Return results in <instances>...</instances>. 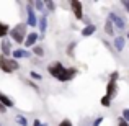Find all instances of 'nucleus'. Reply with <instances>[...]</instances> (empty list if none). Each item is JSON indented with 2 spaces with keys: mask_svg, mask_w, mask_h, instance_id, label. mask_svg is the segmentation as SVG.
Listing matches in <instances>:
<instances>
[{
  "mask_svg": "<svg viewBox=\"0 0 129 126\" xmlns=\"http://www.w3.org/2000/svg\"><path fill=\"white\" fill-rule=\"evenodd\" d=\"M0 70L5 74H12L13 69L12 66H10V59H7V57H3L2 54H0Z\"/></svg>",
  "mask_w": 129,
  "mask_h": 126,
  "instance_id": "f8f14e48",
  "label": "nucleus"
},
{
  "mask_svg": "<svg viewBox=\"0 0 129 126\" xmlns=\"http://www.w3.org/2000/svg\"><path fill=\"white\" fill-rule=\"evenodd\" d=\"M33 126H43V123H41V120H38V118H36V120L33 121Z\"/></svg>",
  "mask_w": 129,
  "mask_h": 126,
  "instance_id": "2f4dec72",
  "label": "nucleus"
},
{
  "mask_svg": "<svg viewBox=\"0 0 129 126\" xmlns=\"http://www.w3.org/2000/svg\"><path fill=\"white\" fill-rule=\"evenodd\" d=\"M29 77H31L33 80H36V82H41L43 80V74L36 72V70H31V72H29Z\"/></svg>",
  "mask_w": 129,
  "mask_h": 126,
  "instance_id": "412c9836",
  "label": "nucleus"
},
{
  "mask_svg": "<svg viewBox=\"0 0 129 126\" xmlns=\"http://www.w3.org/2000/svg\"><path fill=\"white\" fill-rule=\"evenodd\" d=\"M26 84H28V85H31V87H33V88H35V90H36V92H39V87H38V85H36L35 82H33V80H26Z\"/></svg>",
  "mask_w": 129,
  "mask_h": 126,
  "instance_id": "cd10ccee",
  "label": "nucleus"
},
{
  "mask_svg": "<svg viewBox=\"0 0 129 126\" xmlns=\"http://www.w3.org/2000/svg\"><path fill=\"white\" fill-rule=\"evenodd\" d=\"M43 126H47V123H43Z\"/></svg>",
  "mask_w": 129,
  "mask_h": 126,
  "instance_id": "473e14b6",
  "label": "nucleus"
},
{
  "mask_svg": "<svg viewBox=\"0 0 129 126\" xmlns=\"http://www.w3.org/2000/svg\"><path fill=\"white\" fill-rule=\"evenodd\" d=\"M124 46H126V38L124 36H114L113 38V47L116 53H123Z\"/></svg>",
  "mask_w": 129,
  "mask_h": 126,
  "instance_id": "9d476101",
  "label": "nucleus"
},
{
  "mask_svg": "<svg viewBox=\"0 0 129 126\" xmlns=\"http://www.w3.org/2000/svg\"><path fill=\"white\" fill-rule=\"evenodd\" d=\"M0 51H2V56L10 59V56L13 54V47H12V41L10 39H2L0 41Z\"/></svg>",
  "mask_w": 129,
  "mask_h": 126,
  "instance_id": "423d86ee",
  "label": "nucleus"
},
{
  "mask_svg": "<svg viewBox=\"0 0 129 126\" xmlns=\"http://www.w3.org/2000/svg\"><path fill=\"white\" fill-rule=\"evenodd\" d=\"M38 26H39V39H43L44 35H46V30H47V15L46 13L38 16Z\"/></svg>",
  "mask_w": 129,
  "mask_h": 126,
  "instance_id": "0eeeda50",
  "label": "nucleus"
},
{
  "mask_svg": "<svg viewBox=\"0 0 129 126\" xmlns=\"http://www.w3.org/2000/svg\"><path fill=\"white\" fill-rule=\"evenodd\" d=\"M59 126H74V123H72L70 120H67V118H66V120H62V121L59 123Z\"/></svg>",
  "mask_w": 129,
  "mask_h": 126,
  "instance_id": "a878e982",
  "label": "nucleus"
},
{
  "mask_svg": "<svg viewBox=\"0 0 129 126\" xmlns=\"http://www.w3.org/2000/svg\"><path fill=\"white\" fill-rule=\"evenodd\" d=\"M47 72L52 79L59 82H70L74 77H77L79 69L77 67H66L60 61H52L47 64Z\"/></svg>",
  "mask_w": 129,
  "mask_h": 126,
  "instance_id": "f257e3e1",
  "label": "nucleus"
},
{
  "mask_svg": "<svg viewBox=\"0 0 129 126\" xmlns=\"http://www.w3.org/2000/svg\"><path fill=\"white\" fill-rule=\"evenodd\" d=\"M15 123H18L20 126H28V118L23 116V115H15Z\"/></svg>",
  "mask_w": 129,
  "mask_h": 126,
  "instance_id": "f3484780",
  "label": "nucleus"
},
{
  "mask_svg": "<svg viewBox=\"0 0 129 126\" xmlns=\"http://www.w3.org/2000/svg\"><path fill=\"white\" fill-rule=\"evenodd\" d=\"M46 12H56V2L52 0H46Z\"/></svg>",
  "mask_w": 129,
  "mask_h": 126,
  "instance_id": "aec40b11",
  "label": "nucleus"
},
{
  "mask_svg": "<svg viewBox=\"0 0 129 126\" xmlns=\"http://www.w3.org/2000/svg\"><path fill=\"white\" fill-rule=\"evenodd\" d=\"M77 43H70L69 47H67V54H69V57H74V49H75Z\"/></svg>",
  "mask_w": 129,
  "mask_h": 126,
  "instance_id": "5701e85b",
  "label": "nucleus"
},
{
  "mask_svg": "<svg viewBox=\"0 0 129 126\" xmlns=\"http://www.w3.org/2000/svg\"><path fill=\"white\" fill-rule=\"evenodd\" d=\"M126 38H129V33H127V35H126Z\"/></svg>",
  "mask_w": 129,
  "mask_h": 126,
  "instance_id": "72a5a7b5",
  "label": "nucleus"
},
{
  "mask_svg": "<svg viewBox=\"0 0 129 126\" xmlns=\"http://www.w3.org/2000/svg\"><path fill=\"white\" fill-rule=\"evenodd\" d=\"M33 7H35L36 12H44V10H46V3H44L43 0H36V2H33Z\"/></svg>",
  "mask_w": 129,
  "mask_h": 126,
  "instance_id": "a211bd4d",
  "label": "nucleus"
},
{
  "mask_svg": "<svg viewBox=\"0 0 129 126\" xmlns=\"http://www.w3.org/2000/svg\"><path fill=\"white\" fill-rule=\"evenodd\" d=\"M108 20H110V21L113 23L119 31H123V30L126 28V20H124L123 16H119L116 12H110V13H108Z\"/></svg>",
  "mask_w": 129,
  "mask_h": 126,
  "instance_id": "20e7f679",
  "label": "nucleus"
},
{
  "mask_svg": "<svg viewBox=\"0 0 129 126\" xmlns=\"http://www.w3.org/2000/svg\"><path fill=\"white\" fill-rule=\"evenodd\" d=\"M7 110H8V108H7V107H3V105H2V102H0V113H7Z\"/></svg>",
  "mask_w": 129,
  "mask_h": 126,
  "instance_id": "7c9ffc66",
  "label": "nucleus"
},
{
  "mask_svg": "<svg viewBox=\"0 0 129 126\" xmlns=\"http://www.w3.org/2000/svg\"><path fill=\"white\" fill-rule=\"evenodd\" d=\"M26 36H28L26 35V23H18L10 30V38L16 44H25Z\"/></svg>",
  "mask_w": 129,
  "mask_h": 126,
  "instance_id": "f03ea898",
  "label": "nucleus"
},
{
  "mask_svg": "<svg viewBox=\"0 0 129 126\" xmlns=\"http://www.w3.org/2000/svg\"><path fill=\"white\" fill-rule=\"evenodd\" d=\"M10 30H12V28H10L7 23L0 21V41H2V39H5L7 35H10Z\"/></svg>",
  "mask_w": 129,
  "mask_h": 126,
  "instance_id": "2eb2a0df",
  "label": "nucleus"
},
{
  "mask_svg": "<svg viewBox=\"0 0 129 126\" xmlns=\"http://www.w3.org/2000/svg\"><path fill=\"white\" fill-rule=\"evenodd\" d=\"M100 103H101V107H105V108H110V107H111V98H108L106 95H105V97H101Z\"/></svg>",
  "mask_w": 129,
  "mask_h": 126,
  "instance_id": "4be33fe9",
  "label": "nucleus"
},
{
  "mask_svg": "<svg viewBox=\"0 0 129 126\" xmlns=\"http://www.w3.org/2000/svg\"><path fill=\"white\" fill-rule=\"evenodd\" d=\"M26 26H38V16H36L33 2L26 3Z\"/></svg>",
  "mask_w": 129,
  "mask_h": 126,
  "instance_id": "7ed1b4c3",
  "label": "nucleus"
},
{
  "mask_svg": "<svg viewBox=\"0 0 129 126\" xmlns=\"http://www.w3.org/2000/svg\"><path fill=\"white\" fill-rule=\"evenodd\" d=\"M31 51L28 49H23V47H16V49H13V59L18 61V59H28V57H31Z\"/></svg>",
  "mask_w": 129,
  "mask_h": 126,
  "instance_id": "6e6552de",
  "label": "nucleus"
},
{
  "mask_svg": "<svg viewBox=\"0 0 129 126\" xmlns=\"http://www.w3.org/2000/svg\"><path fill=\"white\" fill-rule=\"evenodd\" d=\"M103 120H105L103 116H96V118L93 120V123H91V126H100L101 123H103Z\"/></svg>",
  "mask_w": 129,
  "mask_h": 126,
  "instance_id": "393cba45",
  "label": "nucleus"
},
{
  "mask_svg": "<svg viewBox=\"0 0 129 126\" xmlns=\"http://www.w3.org/2000/svg\"><path fill=\"white\" fill-rule=\"evenodd\" d=\"M0 102H2V105L3 107H7V108H13L15 107V103H13V100L8 97V95H5L2 90H0Z\"/></svg>",
  "mask_w": 129,
  "mask_h": 126,
  "instance_id": "4468645a",
  "label": "nucleus"
},
{
  "mask_svg": "<svg viewBox=\"0 0 129 126\" xmlns=\"http://www.w3.org/2000/svg\"><path fill=\"white\" fill-rule=\"evenodd\" d=\"M105 31H106V35L108 36H114V25L113 23L110 21V20H106V21H105Z\"/></svg>",
  "mask_w": 129,
  "mask_h": 126,
  "instance_id": "dca6fc26",
  "label": "nucleus"
},
{
  "mask_svg": "<svg viewBox=\"0 0 129 126\" xmlns=\"http://www.w3.org/2000/svg\"><path fill=\"white\" fill-rule=\"evenodd\" d=\"M118 77H119V72H118V70H114V72H111L110 80H116V82H118Z\"/></svg>",
  "mask_w": 129,
  "mask_h": 126,
  "instance_id": "bb28decb",
  "label": "nucleus"
},
{
  "mask_svg": "<svg viewBox=\"0 0 129 126\" xmlns=\"http://www.w3.org/2000/svg\"><path fill=\"white\" fill-rule=\"evenodd\" d=\"M116 93H118V82L116 80H108V84H106V97L108 98H111L113 100L114 97H116Z\"/></svg>",
  "mask_w": 129,
  "mask_h": 126,
  "instance_id": "1a4fd4ad",
  "label": "nucleus"
},
{
  "mask_svg": "<svg viewBox=\"0 0 129 126\" xmlns=\"http://www.w3.org/2000/svg\"><path fill=\"white\" fill-rule=\"evenodd\" d=\"M123 7L126 8V12L129 13V0H124V2H123Z\"/></svg>",
  "mask_w": 129,
  "mask_h": 126,
  "instance_id": "c756f323",
  "label": "nucleus"
},
{
  "mask_svg": "<svg viewBox=\"0 0 129 126\" xmlns=\"http://www.w3.org/2000/svg\"><path fill=\"white\" fill-rule=\"evenodd\" d=\"M95 33H96V25H91V23H88L87 26H83V28H82L80 35H82V38H88V36H93Z\"/></svg>",
  "mask_w": 129,
  "mask_h": 126,
  "instance_id": "ddd939ff",
  "label": "nucleus"
},
{
  "mask_svg": "<svg viewBox=\"0 0 129 126\" xmlns=\"http://www.w3.org/2000/svg\"><path fill=\"white\" fill-rule=\"evenodd\" d=\"M70 10L74 12V16H75L77 20L83 18V5H82V2H79V0H72V2H70Z\"/></svg>",
  "mask_w": 129,
  "mask_h": 126,
  "instance_id": "39448f33",
  "label": "nucleus"
},
{
  "mask_svg": "<svg viewBox=\"0 0 129 126\" xmlns=\"http://www.w3.org/2000/svg\"><path fill=\"white\" fill-rule=\"evenodd\" d=\"M121 118H123L124 121H127V123H129V108H124V110H123V113H121Z\"/></svg>",
  "mask_w": 129,
  "mask_h": 126,
  "instance_id": "b1692460",
  "label": "nucleus"
},
{
  "mask_svg": "<svg viewBox=\"0 0 129 126\" xmlns=\"http://www.w3.org/2000/svg\"><path fill=\"white\" fill-rule=\"evenodd\" d=\"M118 126H129V123H127V121H124L123 118H119V120H118Z\"/></svg>",
  "mask_w": 129,
  "mask_h": 126,
  "instance_id": "c85d7f7f",
  "label": "nucleus"
},
{
  "mask_svg": "<svg viewBox=\"0 0 129 126\" xmlns=\"http://www.w3.org/2000/svg\"><path fill=\"white\" fill-rule=\"evenodd\" d=\"M38 39H39V33H28V36H26V39H25V46H26V49L28 47H35L36 46V43H38Z\"/></svg>",
  "mask_w": 129,
  "mask_h": 126,
  "instance_id": "9b49d317",
  "label": "nucleus"
},
{
  "mask_svg": "<svg viewBox=\"0 0 129 126\" xmlns=\"http://www.w3.org/2000/svg\"><path fill=\"white\" fill-rule=\"evenodd\" d=\"M31 53L35 54L36 57H44V54H46V53H44V47H43V46H35Z\"/></svg>",
  "mask_w": 129,
  "mask_h": 126,
  "instance_id": "6ab92c4d",
  "label": "nucleus"
}]
</instances>
